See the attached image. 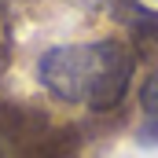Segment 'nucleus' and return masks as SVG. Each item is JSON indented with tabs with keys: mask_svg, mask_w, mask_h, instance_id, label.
<instances>
[{
	"mask_svg": "<svg viewBox=\"0 0 158 158\" xmlns=\"http://www.w3.org/2000/svg\"><path fill=\"white\" fill-rule=\"evenodd\" d=\"M37 77L63 103H81V107H92V110H110L129 92L132 55L118 40L59 44V48H48L40 55Z\"/></svg>",
	"mask_w": 158,
	"mask_h": 158,
	"instance_id": "1",
	"label": "nucleus"
},
{
	"mask_svg": "<svg viewBox=\"0 0 158 158\" xmlns=\"http://www.w3.org/2000/svg\"><path fill=\"white\" fill-rule=\"evenodd\" d=\"M140 103H143V110H147V118L158 121V74L147 85H143V92H140Z\"/></svg>",
	"mask_w": 158,
	"mask_h": 158,
	"instance_id": "2",
	"label": "nucleus"
}]
</instances>
